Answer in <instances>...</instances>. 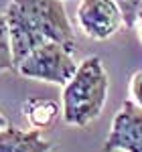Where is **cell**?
Instances as JSON below:
<instances>
[{"label": "cell", "mask_w": 142, "mask_h": 152, "mask_svg": "<svg viewBox=\"0 0 142 152\" xmlns=\"http://www.w3.org/2000/svg\"><path fill=\"white\" fill-rule=\"evenodd\" d=\"M110 79L100 57L79 63L75 75L63 89V120L69 126L83 128L102 114L108 99Z\"/></svg>", "instance_id": "1"}, {"label": "cell", "mask_w": 142, "mask_h": 152, "mask_svg": "<svg viewBox=\"0 0 142 152\" xmlns=\"http://www.w3.org/2000/svg\"><path fill=\"white\" fill-rule=\"evenodd\" d=\"M8 4L20 12L45 41L59 43L69 53L77 49L75 33L63 0H10Z\"/></svg>", "instance_id": "2"}, {"label": "cell", "mask_w": 142, "mask_h": 152, "mask_svg": "<svg viewBox=\"0 0 142 152\" xmlns=\"http://www.w3.org/2000/svg\"><path fill=\"white\" fill-rule=\"evenodd\" d=\"M71 55L73 53H69L63 45L47 41L41 47H37L35 51H31L16 65V71L26 79H39V81L65 85L79 67Z\"/></svg>", "instance_id": "3"}, {"label": "cell", "mask_w": 142, "mask_h": 152, "mask_svg": "<svg viewBox=\"0 0 142 152\" xmlns=\"http://www.w3.org/2000/svg\"><path fill=\"white\" fill-rule=\"evenodd\" d=\"M104 150L142 152V105L124 102L114 116L112 130L104 142Z\"/></svg>", "instance_id": "4"}, {"label": "cell", "mask_w": 142, "mask_h": 152, "mask_svg": "<svg viewBox=\"0 0 142 152\" xmlns=\"http://www.w3.org/2000/svg\"><path fill=\"white\" fill-rule=\"evenodd\" d=\"M77 23L91 39H110L124 23L122 12L114 0H81L77 6Z\"/></svg>", "instance_id": "5"}, {"label": "cell", "mask_w": 142, "mask_h": 152, "mask_svg": "<svg viewBox=\"0 0 142 152\" xmlns=\"http://www.w3.org/2000/svg\"><path fill=\"white\" fill-rule=\"evenodd\" d=\"M6 23H8V33H10V45H12V55H14V65H18L31 51L41 47L43 43H47L43 37L37 33L31 24L26 23L20 12L16 10L12 4L6 6Z\"/></svg>", "instance_id": "6"}, {"label": "cell", "mask_w": 142, "mask_h": 152, "mask_svg": "<svg viewBox=\"0 0 142 152\" xmlns=\"http://www.w3.org/2000/svg\"><path fill=\"white\" fill-rule=\"evenodd\" d=\"M53 144L43 138L41 130H20L4 126L0 130V152H51Z\"/></svg>", "instance_id": "7"}, {"label": "cell", "mask_w": 142, "mask_h": 152, "mask_svg": "<svg viewBox=\"0 0 142 152\" xmlns=\"http://www.w3.org/2000/svg\"><path fill=\"white\" fill-rule=\"evenodd\" d=\"M59 114V105L49 99H29L26 102V118L33 128L45 130L53 124Z\"/></svg>", "instance_id": "8"}, {"label": "cell", "mask_w": 142, "mask_h": 152, "mask_svg": "<svg viewBox=\"0 0 142 152\" xmlns=\"http://www.w3.org/2000/svg\"><path fill=\"white\" fill-rule=\"evenodd\" d=\"M12 69H16V65H14V55H12L8 23H6V16L0 14V73Z\"/></svg>", "instance_id": "9"}, {"label": "cell", "mask_w": 142, "mask_h": 152, "mask_svg": "<svg viewBox=\"0 0 142 152\" xmlns=\"http://www.w3.org/2000/svg\"><path fill=\"white\" fill-rule=\"evenodd\" d=\"M114 2L118 4L120 12H122L124 24L128 28H134L138 23V14L142 10V0H114Z\"/></svg>", "instance_id": "10"}, {"label": "cell", "mask_w": 142, "mask_h": 152, "mask_svg": "<svg viewBox=\"0 0 142 152\" xmlns=\"http://www.w3.org/2000/svg\"><path fill=\"white\" fill-rule=\"evenodd\" d=\"M130 95H132V102H136L138 105H142V71H138V73L132 75Z\"/></svg>", "instance_id": "11"}, {"label": "cell", "mask_w": 142, "mask_h": 152, "mask_svg": "<svg viewBox=\"0 0 142 152\" xmlns=\"http://www.w3.org/2000/svg\"><path fill=\"white\" fill-rule=\"evenodd\" d=\"M4 126H8V122H6V118H4L2 114H0V130L4 128Z\"/></svg>", "instance_id": "12"}, {"label": "cell", "mask_w": 142, "mask_h": 152, "mask_svg": "<svg viewBox=\"0 0 142 152\" xmlns=\"http://www.w3.org/2000/svg\"><path fill=\"white\" fill-rule=\"evenodd\" d=\"M138 31H140V39H142V10L138 14Z\"/></svg>", "instance_id": "13"}]
</instances>
